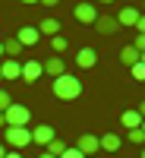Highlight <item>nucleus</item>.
Returning <instances> with one entry per match:
<instances>
[{"label":"nucleus","instance_id":"29","mask_svg":"<svg viewBox=\"0 0 145 158\" xmlns=\"http://www.w3.org/2000/svg\"><path fill=\"white\" fill-rule=\"evenodd\" d=\"M6 158H22V152H6Z\"/></svg>","mask_w":145,"mask_h":158},{"label":"nucleus","instance_id":"27","mask_svg":"<svg viewBox=\"0 0 145 158\" xmlns=\"http://www.w3.org/2000/svg\"><path fill=\"white\" fill-rule=\"evenodd\" d=\"M41 3H44V6H57L60 0H41Z\"/></svg>","mask_w":145,"mask_h":158},{"label":"nucleus","instance_id":"36","mask_svg":"<svg viewBox=\"0 0 145 158\" xmlns=\"http://www.w3.org/2000/svg\"><path fill=\"white\" fill-rule=\"evenodd\" d=\"M142 63H145V51H142Z\"/></svg>","mask_w":145,"mask_h":158},{"label":"nucleus","instance_id":"19","mask_svg":"<svg viewBox=\"0 0 145 158\" xmlns=\"http://www.w3.org/2000/svg\"><path fill=\"white\" fill-rule=\"evenodd\" d=\"M66 149H70V146H66V142H63V139H50L44 152H50V155H54V158H60V155L66 152Z\"/></svg>","mask_w":145,"mask_h":158},{"label":"nucleus","instance_id":"26","mask_svg":"<svg viewBox=\"0 0 145 158\" xmlns=\"http://www.w3.org/2000/svg\"><path fill=\"white\" fill-rule=\"evenodd\" d=\"M136 29H139V35H145V16H139V22H136Z\"/></svg>","mask_w":145,"mask_h":158},{"label":"nucleus","instance_id":"37","mask_svg":"<svg viewBox=\"0 0 145 158\" xmlns=\"http://www.w3.org/2000/svg\"><path fill=\"white\" fill-rule=\"evenodd\" d=\"M142 133H145V120H142Z\"/></svg>","mask_w":145,"mask_h":158},{"label":"nucleus","instance_id":"6","mask_svg":"<svg viewBox=\"0 0 145 158\" xmlns=\"http://www.w3.org/2000/svg\"><path fill=\"white\" fill-rule=\"evenodd\" d=\"M41 76H44V63L41 60H25L22 63V79L25 82H38Z\"/></svg>","mask_w":145,"mask_h":158},{"label":"nucleus","instance_id":"17","mask_svg":"<svg viewBox=\"0 0 145 158\" xmlns=\"http://www.w3.org/2000/svg\"><path fill=\"white\" fill-rule=\"evenodd\" d=\"M22 54V44H19V38H6L3 41V57H13V60H19Z\"/></svg>","mask_w":145,"mask_h":158},{"label":"nucleus","instance_id":"35","mask_svg":"<svg viewBox=\"0 0 145 158\" xmlns=\"http://www.w3.org/2000/svg\"><path fill=\"white\" fill-rule=\"evenodd\" d=\"M98 3H114V0H98Z\"/></svg>","mask_w":145,"mask_h":158},{"label":"nucleus","instance_id":"2","mask_svg":"<svg viewBox=\"0 0 145 158\" xmlns=\"http://www.w3.org/2000/svg\"><path fill=\"white\" fill-rule=\"evenodd\" d=\"M3 142L13 149V152H22L32 146V130L29 127H6L3 130Z\"/></svg>","mask_w":145,"mask_h":158},{"label":"nucleus","instance_id":"10","mask_svg":"<svg viewBox=\"0 0 145 158\" xmlns=\"http://www.w3.org/2000/svg\"><path fill=\"white\" fill-rule=\"evenodd\" d=\"M16 38H19V44H22V48H32V44H38L41 32H38V29H32V25H22V29L16 32Z\"/></svg>","mask_w":145,"mask_h":158},{"label":"nucleus","instance_id":"3","mask_svg":"<svg viewBox=\"0 0 145 158\" xmlns=\"http://www.w3.org/2000/svg\"><path fill=\"white\" fill-rule=\"evenodd\" d=\"M3 117H6V127H25L29 117H32V111L25 108V104H10V108L3 111Z\"/></svg>","mask_w":145,"mask_h":158},{"label":"nucleus","instance_id":"24","mask_svg":"<svg viewBox=\"0 0 145 158\" xmlns=\"http://www.w3.org/2000/svg\"><path fill=\"white\" fill-rule=\"evenodd\" d=\"M60 158H85V155H82V152H79L76 146H70V149H66V152H63Z\"/></svg>","mask_w":145,"mask_h":158},{"label":"nucleus","instance_id":"14","mask_svg":"<svg viewBox=\"0 0 145 158\" xmlns=\"http://www.w3.org/2000/svg\"><path fill=\"white\" fill-rule=\"evenodd\" d=\"M142 120H145V117H142L139 111H123V114H120V123L126 127V133H129V130H139Z\"/></svg>","mask_w":145,"mask_h":158},{"label":"nucleus","instance_id":"16","mask_svg":"<svg viewBox=\"0 0 145 158\" xmlns=\"http://www.w3.org/2000/svg\"><path fill=\"white\" fill-rule=\"evenodd\" d=\"M38 32L47 35V38H54V35H60V22H57L54 16H44V19H41V25H38Z\"/></svg>","mask_w":145,"mask_h":158},{"label":"nucleus","instance_id":"34","mask_svg":"<svg viewBox=\"0 0 145 158\" xmlns=\"http://www.w3.org/2000/svg\"><path fill=\"white\" fill-rule=\"evenodd\" d=\"M0 57H3V41H0Z\"/></svg>","mask_w":145,"mask_h":158},{"label":"nucleus","instance_id":"32","mask_svg":"<svg viewBox=\"0 0 145 158\" xmlns=\"http://www.w3.org/2000/svg\"><path fill=\"white\" fill-rule=\"evenodd\" d=\"M38 158H54V155H50V152H41V155H38Z\"/></svg>","mask_w":145,"mask_h":158},{"label":"nucleus","instance_id":"21","mask_svg":"<svg viewBox=\"0 0 145 158\" xmlns=\"http://www.w3.org/2000/svg\"><path fill=\"white\" fill-rule=\"evenodd\" d=\"M126 139H129V142H145V133H142V127H139V130H129V133H126Z\"/></svg>","mask_w":145,"mask_h":158},{"label":"nucleus","instance_id":"18","mask_svg":"<svg viewBox=\"0 0 145 158\" xmlns=\"http://www.w3.org/2000/svg\"><path fill=\"white\" fill-rule=\"evenodd\" d=\"M120 146H123V139L117 136V133H104V136H101V149H104V152H117Z\"/></svg>","mask_w":145,"mask_h":158},{"label":"nucleus","instance_id":"25","mask_svg":"<svg viewBox=\"0 0 145 158\" xmlns=\"http://www.w3.org/2000/svg\"><path fill=\"white\" fill-rule=\"evenodd\" d=\"M133 48H136L139 54H142V51H145V35H136V41H133Z\"/></svg>","mask_w":145,"mask_h":158},{"label":"nucleus","instance_id":"15","mask_svg":"<svg viewBox=\"0 0 145 158\" xmlns=\"http://www.w3.org/2000/svg\"><path fill=\"white\" fill-rule=\"evenodd\" d=\"M139 60H142V54H139V51H136L133 44H126V48L120 51V63H123V67H129V70H133Z\"/></svg>","mask_w":145,"mask_h":158},{"label":"nucleus","instance_id":"30","mask_svg":"<svg viewBox=\"0 0 145 158\" xmlns=\"http://www.w3.org/2000/svg\"><path fill=\"white\" fill-rule=\"evenodd\" d=\"M0 158H6V146H3V142H0Z\"/></svg>","mask_w":145,"mask_h":158},{"label":"nucleus","instance_id":"5","mask_svg":"<svg viewBox=\"0 0 145 158\" xmlns=\"http://www.w3.org/2000/svg\"><path fill=\"white\" fill-rule=\"evenodd\" d=\"M76 149L82 152V155H95V152H101V139L91 136V133H82V136L76 139Z\"/></svg>","mask_w":145,"mask_h":158},{"label":"nucleus","instance_id":"38","mask_svg":"<svg viewBox=\"0 0 145 158\" xmlns=\"http://www.w3.org/2000/svg\"><path fill=\"white\" fill-rule=\"evenodd\" d=\"M142 158H145V152H142Z\"/></svg>","mask_w":145,"mask_h":158},{"label":"nucleus","instance_id":"23","mask_svg":"<svg viewBox=\"0 0 145 158\" xmlns=\"http://www.w3.org/2000/svg\"><path fill=\"white\" fill-rule=\"evenodd\" d=\"M133 76L139 79V82H142V79H145V63H142V60H139V63H136V67H133Z\"/></svg>","mask_w":145,"mask_h":158},{"label":"nucleus","instance_id":"22","mask_svg":"<svg viewBox=\"0 0 145 158\" xmlns=\"http://www.w3.org/2000/svg\"><path fill=\"white\" fill-rule=\"evenodd\" d=\"M10 104H13V98H10V92H3V89H0V111H6Z\"/></svg>","mask_w":145,"mask_h":158},{"label":"nucleus","instance_id":"13","mask_svg":"<svg viewBox=\"0 0 145 158\" xmlns=\"http://www.w3.org/2000/svg\"><path fill=\"white\" fill-rule=\"evenodd\" d=\"M95 29H98L101 35H114L117 29H120V22H117V16H98V22H95Z\"/></svg>","mask_w":145,"mask_h":158},{"label":"nucleus","instance_id":"33","mask_svg":"<svg viewBox=\"0 0 145 158\" xmlns=\"http://www.w3.org/2000/svg\"><path fill=\"white\" fill-rule=\"evenodd\" d=\"M139 114H142V117H145V101H142V104H139Z\"/></svg>","mask_w":145,"mask_h":158},{"label":"nucleus","instance_id":"9","mask_svg":"<svg viewBox=\"0 0 145 158\" xmlns=\"http://www.w3.org/2000/svg\"><path fill=\"white\" fill-rule=\"evenodd\" d=\"M50 139H57L54 127L41 123V127H35V130H32V142H38V146H44V149H47V142H50Z\"/></svg>","mask_w":145,"mask_h":158},{"label":"nucleus","instance_id":"7","mask_svg":"<svg viewBox=\"0 0 145 158\" xmlns=\"http://www.w3.org/2000/svg\"><path fill=\"white\" fill-rule=\"evenodd\" d=\"M0 79H22V63L13 60V57H3V63H0Z\"/></svg>","mask_w":145,"mask_h":158},{"label":"nucleus","instance_id":"1","mask_svg":"<svg viewBox=\"0 0 145 158\" xmlns=\"http://www.w3.org/2000/svg\"><path fill=\"white\" fill-rule=\"evenodd\" d=\"M50 92H54L60 101H73V98L82 95V82H79L73 73H63L60 79H54V89H50Z\"/></svg>","mask_w":145,"mask_h":158},{"label":"nucleus","instance_id":"31","mask_svg":"<svg viewBox=\"0 0 145 158\" xmlns=\"http://www.w3.org/2000/svg\"><path fill=\"white\" fill-rule=\"evenodd\" d=\"M19 3H25V6H29V3H41V0H19Z\"/></svg>","mask_w":145,"mask_h":158},{"label":"nucleus","instance_id":"11","mask_svg":"<svg viewBox=\"0 0 145 158\" xmlns=\"http://www.w3.org/2000/svg\"><path fill=\"white\" fill-rule=\"evenodd\" d=\"M44 73H47L50 79H60L63 73H66V63H63V60L54 54V57H47V60H44Z\"/></svg>","mask_w":145,"mask_h":158},{"label":"nucleus","instance_id":"12","mask_svg":"<svg viewBox=\"0 0 145 158\" xmlns=\"http://www.w3.org/2000/svg\"><path fill=\"white\" fill-rule=\"evenodd\" d=\"M139 16H142V13H139L136 6H126V10H120V13H117V22H120V25H126V29H133V25L139 22Z\"/></svg>","mask_w":145,"mask_h":158},{"label":"nucleus","instance_id":"28","mask_svg":"<svg viewBox=\"0 0 145 158\" xmlns=\"http://www.w3.org/2000/svg\"><path fill=\"white\" fill-rule=\"evenodd\" d=\"M0 130H6V117H3V111H0Z\"/></svg>","mask_w":145,"mask_h":158},{"label":"nucleus","instance_id":"20","mask_svg":"<svg viewBox=\"0 0 145 158\" xmlns=\"http://www.w3.org/2000/svg\"><path fill=\"white\" fill-rule=\"evenodd\" d=\"M50 48H54V54L60 57V54H63V51H66V48H70V41H66V38H63V35H54V38H50Z\"/></svg>","mask_w":145,"mask_h":158},{"label":"nucleus","instance_id":"8","mask_svg":"<svg viewBox=\"0 0 145 158\" xmlns=\"http://www.w3.org/2000/svg\"><path fill=\"white\" fill-rule=\"evenodd\" d=\"M95 63H98V51H95V48H82V51L76 54V67H79V70H91Z\"/></svg>","mask_w":145,"mask_h":158},{"label":"nucleus","instance_id":"4","mask_svg":"<svg viewBox=\"0 0 145 158\" xmlns=\"http://www.w3.org/2000/svg\"><path fill=\"white\" fill-rule=\"evenodd\" d=\"M73 16H76V22H82V25H95L98 22V10H95V3H76Z\"/></svg>","mask_w":145,"mask_h":158}]
</instances>
